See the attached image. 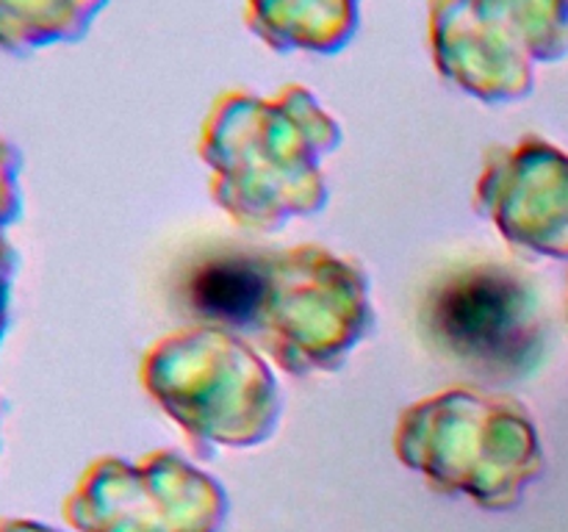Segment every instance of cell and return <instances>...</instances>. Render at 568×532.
<instances>
[{
	"label": "cell",
	"mask_w": 568,
	"mask_h": 532,
	"mask_svg": "<svg viewBox=\"0 0 568 532\" xmlns=\"http://www.w3.org/2000/svg\"><path fill=\"white\" fill-rule=\"evenodd\" d=\"M22 158L9 139L0 136V233L9 231L22 214L20 188Z\"/></svg>",
	"instance_id": "9"
},
{
	"label": "cell",
	"mask_w": 568,
	"mask_h": 532,
	"mask_svg": "<svg viewBox=\"0 0 568 532\" xmlns=\"http://www.w3.org/2000/svg\"><path fill=\"white\" fill-rule=\"evenodd\" d=\"M75 532H222L225 485L172 449L139 460L98 458L64 499Z\"/></svg>",
	"instance_id": "6"
},
{
	"label": "cell",
	"mask_w": 568,
	"mask_h": 532,
	"mask_svg": "<svg viewBox=\"0 0 568 532\" xmlns=\"http://www.w3.org/2000/svg\"><path fill=\"white\" fill-rule=\"evenodd\" d=\"M342 131L292 86L275 103L233 94L216 103L200 144L211 166V194L239 225L277 231L294 216L325 208L320 161L338 147Z\"/></svg>",
	"instance_id": "2"
},
{
	"label": "cell",
	"mask_w": 568,
	"mask_h": 532,
	"mask_svg": "<svg viewBox=\"0 0 568 532\" xmlns=\"http://www.w3.org/2000/svg\"><path fill=\"white\" fill-rule=\"evenodd\" d=\"M419 338L477 386L525 382L547 358L549 327L536 280L486 258L442 272L419 299Z\"/></svg>",
	"instance_id": "5"
},
{
	"label": "cell",
	"mask_w": 568,
	"mask_h": 532,
	"mask_svg": "<svg viewBox=\"0 0 568 532\" xmlns=\"http://www.w3.org/2000/svg\"><path fill=\"white\" fill-rule=\"evenodd\" d=\"M394 452L433 491L491 513L519 508L547 469L530 410L475 386L410 405L394 430Z\"/></svg>",
	"instance_id": "3"
},
{
	"label": "cell",
	"mask_w": 568,
	"mask_h": 532,
	"mask_svg": "<svg viewBox=\"0 0 568 532\" xmlns=\"http://www.w3.org/2000/svg\"><path fill=\"white\" fill-rule=\"evenodd\" d=\"M477 211L505 242L547 258H568V155L538 136L488 153Z\"/></svg>",
	"instance_id": "7"
},
{
	"label": "cell",
	"mask_w": 568,
	"mask_h": 532,
	"mask_svg": "<svg viewBox=\"0 0 568 532\" xmlns=\"http://www.w3.org/2000/svg\"><path fill=\"white\" fill-rule=\"evenodd\" d=\"M0 532H61V530L33 519H0Z\"/></svg>",
	"instance_id": "11"
},
{
	"label": "cell",
	"mask_w": 568,
	"mask_h": 532,
	"mask_svg": "<svg viewBox=\"0 0 568 532\" xmlns=\"http://www.w3.org/2000/svg\"><path fill=\"white\" fill-rule=\"evenodd\" d=\"M17 266V249L11 247V242L6 238V233H0V344H3L6 332H9L11 321V288H14Z\"/></svg>",
	"instance_id": "10"
},
{
	"label": "cell",
	"mask_w": 568,
	"mask_h": 532,
	"mask_svg": "<svg viewBox=\"0 0 568 532\" xmlns=\"http://www.w3.org/2000/svg\"><path fill=\"white\" fill-rule=\"evenodd\" d=\"M105 0H0V50L26 55L75 42Z\"/></svg>",
	"instance_id": "8"
},
{
	"label": "cell",
	"mask_w": 568,
	"mask_h": 532,
	"mask_svg": "<svg viewBox=\"0 0 568 532\" xmlns=\"http://www.w3.org/2000/svg\"><path fill=\"white\" fill-rule=\"evenodd\" d=\"M181 291L200 325L253 338L297 377L338 369L375 327L366 272L316 244L220 249L189 269Z\"/></svg>",
	"instance_id": "1"
},
{
	"label": "cell",
	"mask_w": 568,
	"mask_h": 532,
	"mask_svg": "<svg viewBox=\"0 0 568 532\" xmlns=\"http://www.w3.org/2000/svg\"><path fill=\"white\" fill-rule=\"evenodd\" d=\"M142 386L200 454L258 447L283 413L281 388L258 349L211 325L155 341L142 360Z\"/></svg>",
	"instance_id": "4"
}]
</instances>
